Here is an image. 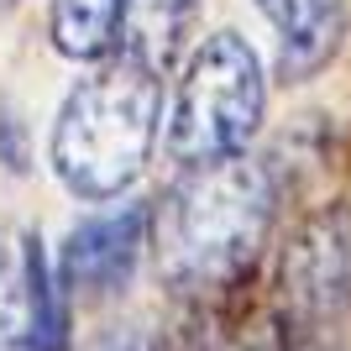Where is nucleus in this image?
<instances>
[{"label": "nucleus", "instance_id": "obj_1", "mask_svg": "<svg viewBox=\"0 0 351 351\" xmlns=\"http://www.w3.org/2000/svg\"><path fill=\"white\" fill-rule=\"evenodd\" d=\"M273 226V173L257 158L184 168L158 205V267L173 289H215L231 283L257 257Z\"/></svg>", "mask_w": 351, "mask_h": 351}, {"label": "nucleus", "instance_id": "obj_2", "mask_svg": "<svg viewBox=\"0 0 351 351\" xmlns=\"http://www.w3.org/2000/svg\"><path fill=\"white\" fill-rule=\"evenodd\" d=\"M162 84L142 63L116 58L73 89L53 126V168L79 199H110L142 173L158 142Z\"/></svg>", "mask_w": 351, "mask_h": 351}, {"label": "nucleus", "instance_id": "obj_3", "mask_svg": "<svg viewBox=\"0 0 351 351\" xmlns=\"http://www.w3.org/2000/svg\"><path fill=\"white\" fill-rule=\"evenodd\" d=\"M267 105L263 63L236 32H215L194 47L189 69L178 79L173 121H168V152L184 168L236 158L257 132Z\"/></svg>", "mask_w": 351, "mask_h": 351}, {"label": "nucleus", "instance_id": "obj_4", "mask_svg": "<svg viewBox=\"0 0 351 351\" xmlns=\"http://www.w3.org/2000/svg\"><path fill=\"white\" fill-rule=\"evenodd\" d=\"M283 299L304 325H330L351 309V210L325 205L283 247Z\"/></svg>", "mask_w": 351, "mask_h": 351}, {"label": "nucleus", "instance_id": "obj_5", "mask_svg": "<svg viewBox=\"0 0 351 351\" xmlns=\"http://www.w3.org/2000/svg\"><path fill=\"white\" fill-rule=\"evenodd\" d=\"M58 309L47 293L43 241L16 236L0 241V351H53Z\"/></svg>", "mask_w": 351, "mask_h": 351}, {"label": "nucleus", "instance_id": "obj_6", "mask_svg": "<svg viewBox=\"0 0 351 351\" xmlns=\"http://www.w3.org/2000/svg\"><path fill=\"white\" fill-rule=\"evenodd\" d=\"M142 205H116L79 220L63 241V283L73 293H110L132 278L136 252H142Z\"/></svg>", "mask_w": 351, "mask_h": 351}, {"label": "nucleus", "instance_id": "obj_7", "mask_svg": "<svg viewBox=\"0 0 351 351\" xmlns=\"http://www.w3.org/2000/svg\"><path fill=\"white\" fill-rule=\"evenodd\" d=\"M257 11L278 27V79L289 84L315 79L346 37L341 0H257Z\"/></svg>", "mask_w": 351, "mask_h": 351}, {"label": "nucleus", "instance_id": "obj_8", "mask_svg": "<svg viewBox=\"0 0 351 351\" xmlns=\"http://www.w3.org/2000/svg\"><path fill=\"white\" fill-rule=\"evenodd\" d=\"M194 16H199V0H121V58L162 79L189 37Z\"/></svg>", "mask_w": 351, "mask_h": 351}, {"label": "nucleus", "instance_id": "obj_9", "mask_svg": "<svg viewBox=\"0 0 351 351\" xmlns=\"http://www.w3.org/2000/svg\"><path fill=\"white\" fill-rule=\"evenodd\" d=\"M121 37V0H53V43L69 58H105Z\"/></svg>", "mask_w": 351, "mask_h": 351}, {"label": "nucleus", "instance_id": "obj_10", "mask_svg": "<svg viewBox=\"0 0 351 351\" xmlns=\"http://www.w3.org/2000/svg\"><path fill=\"white\" fill-rule=\"evenodd\" d=\"M95 351H152V346H147L142 330H132V325H116V330H105V336L95 341Z\"/></svg>", "mask_w": 351, "mask_h": 351}]
</instances>
